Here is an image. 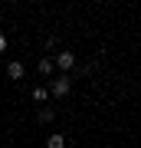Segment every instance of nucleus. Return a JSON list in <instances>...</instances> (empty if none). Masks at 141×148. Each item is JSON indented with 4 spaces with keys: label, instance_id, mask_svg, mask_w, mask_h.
<instances>
[{
    "label": "nucleus",
    "instance_id": "7ed1b4c3",
    "mask_svg": "<svg viewBox=\"0 0 141 148\" xmlns=\"http://www.w3.org/2000/svg\"><path fill=\"white\" fill-rule=\"evenodd\" d=\"M46 148H66V135H63V132H52V135L46 138Z\"/></svg>",
    "mask_w": 141,
    "mask_h": 148
},
{
    "label": "nucleus",
    "instance_id": "f257e3e1",
    "mask_svg": "<svg viewBox=\"0 0 141 148\" xmlns=\"http://www.w3.org/2000/svg\"><path fill=\"white\" fill-rule=\"evenodd\" d=\"M69 89H72V82H69L66 76H59V79H52V86H49V95L63 99V95H69Z\"/></svg>",
    "mask_w": 141,
    "mask_h": 148
},
{
    "label": "nucleus",
    "instance_id": "39448f33",
    "mask_svg": "<svg viewBox=\"0 0 141 148\" xmlns=\"http://www.w3.org/2000/svg\"><path fill=\"white\" fill-rule=\"evenodd\" d=\"M49 99V89L46 86H36V89H33V102H46Z\"/></svg>",
    "mask_w": 141,
    "mask_h": 148
},
{
    "label": "nucleus",
    "instance_id": "20e7f679",
    "mask_svg": "<svg viewBox=\"0 0 141 148\" xmlns=\"http://www.w3.org/2000/svg\"><path fill=\"white\" fill-rule=\"evenodd\" d=\"M7 76L10 79H23V63H10L7 66Z\"/></svg>",
    "mask_w": 141,
    "mask_h": 148
},
{
    "label": "nucleus",
    "instance_id": "0eeeda50",
    "mask_svg": "<svg viewBox=\"0 0 141 148\" xmlns=\"http://www.w3.org/2000/svg\"><path fill=\"white\" fill-rule=\"evenodd\" d=\"M40 122H52V109H43L40 112Z\"/></svg>",
    "mask_w": 141,
    "mask_h": 148
},
{
    "label": "nucleus",
    "instance_id": "f03ea898",
    "mask_svg": "<svg viewBox=\"0 0 141 148\" xmlns=\"http://www.w3.org/2000/svg\"><path fill=\"white\" fill-rule=\"evenodd\" d=\"M56 66L63 69V76H66L69 69L76 66V53H69V49H63V53H56Z\"/></svg>",
    "mask_w": 141,
    "mask_h": 148
},
{
    "label": "nucleus",
    "instance_id": "6e6552de",
    "mask_svg": "<svg viewBox=\"0 0 141 148\" xmlns=\"http://www.w3.org/2000/svg\"><path fill=\"white\" fill-rule=\"evenodd\" d=\"M0 53H7V36L0 33Z\"/></svg>",
    "mask_w": 141,
    "mask_h": 148
},
{
    "label": "nucleus",
    "instance_id": "423d86ee",
    "mask_svg": "<svg viewBox=\"0 0 141 148\" xmlns=\"http://www.w3.org/2000/svg\"><path fill=\"white\" fill-rule=\"evenodd\" d=\"M52 66H56V59H40V73H43V76H49Z\"/></svg>",
    "mask_w": 141,
    "mask_h": 148
}]
</instances>
